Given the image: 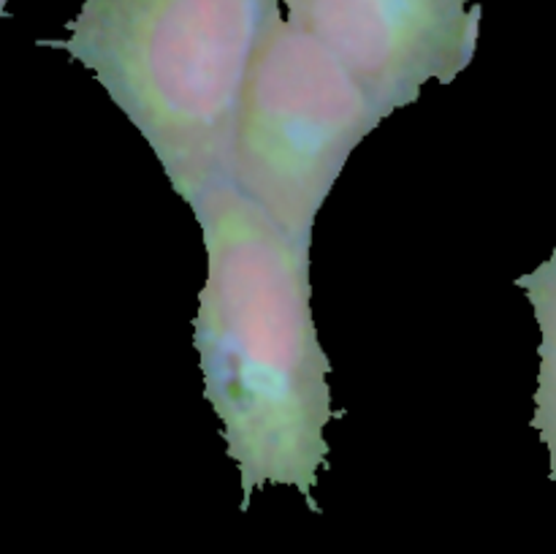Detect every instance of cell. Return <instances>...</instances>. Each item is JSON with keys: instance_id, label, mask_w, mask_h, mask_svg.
Returning <instances> with one entry per match:
<instances>
[{"instance_id": "5", "label": "cell", "mask_w": 556, "mask_h": 554, "mask_svg": "<svg viewBox=\"0 0 556 554\" xmlns=\"http://www.w3.org/2000/svg\"><path fill=\"white\" fill-rule=\"evenodd\" d=\"M516 286L527 293L535 313L538 329H541V348L538 353H556V248L530 275L519 277Z\"/></svg>"}, {"instance_id": "6", "label": "cell", "mask_w": 556, "mask_h": 554, "mask_svg": "<svg viewBox=\"0 0 556 554\" xmlns=\"http://www.w3.org/2000/svg\"><path fill=\"white\" fill-rule=\"evenodd\" d=\"M532 427L538 429L543 445H546L548 476H552V481H556V353H546V356H541Z\"/></svg>"}, {"instance_id": "1", "label": "cell", "mask_w": 556, "mask_h": 554, "mask_svg": "<svg viewBox=\"0 0 556 554\" xmlns=\"http://www.w3.org/2000/svg\"><path fill=\"white\" fill-rule=\"evenodd\" d=\"M206 248L193 345L204 394L239 467L242 511L266 483L304 494L329 467L331 362L318 340L309 242L277 226L231 182L190 204Z\"/></svg>"}, {"instance_id": "7", "label": "cell", "mask_w": 556, "mask_h": 554, "mask_svg": "<svg viewBox=\"0 0 556 554\" xmlns=\"http://www.w3.org/2000/svg\"><path fill=\"white\" fill-rule=\"evenodd\" d=\"M0 3H3V5H5V0H0Z\"/></svg>"}, {"instance_id": "3", "label": "cell", "mask_w": 556, "mask_h": 554, "mask_svg": "<svg viewBox=\"0 0 556 554\" xmlns=\"http://www.w3.org/2000/svg\"><path fill=\"white\" fill-rule=\"evenodd\" d=\"M386 117L337 54L280 11L244 79L228 182L313 242L348 158Z\"/></svg>"}, {"instance_id": "4", "label": "cell", "mask_w": 556, "mask_h": 554, "mask_svg": "<svg viewBox=\"0 0 556 554\" xmlns=\"http://www.w3.org/2000/svg\"><path fill=\"white\" fill-rule=\"evenodd\" d=\"M293 25L318 38L386 114L451 85L472 63L481 3L472 0H280Z\"/></svg>"}, {"instance_id": "2", "label": "cell", "mask_w": 556, "mask_h": 554, "mask_svg": "<svg viewBox=\"0 0 556 554\" xmlns=\"http://www.w3.org/2000/svg\"><path fill=\"white\" fill-rule=\"evenodd\" d=\"M280 0H81L68 38L188 206L228 182L239 101Z\"/></svg>"}]
</instances>
